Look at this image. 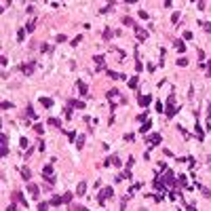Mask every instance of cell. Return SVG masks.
Here are the masks:
<instances>
[{
	"instance_id": "43",
	"label": "cell",
	"mask_w": 211,
	"mask_h": 211,
	"mask_svg": "<svg viewBox=\"0 0 211 211\" xmlns=\"http://www.w3.org/2000/svg\"><path fill=\"white\" fill-rule=\"evenodd\" d=\"M139 19H148V13H146V11H139Z\"/></svg>"
},
{
	"instance_id": "49",
	"label": "cell",
	"mask_w": 211,
	"mask_h": 211,
	"mask_svg": "<svg viewBox=\"0 0 211 211\" xmlns=\"http://www.w3.org/2000/svg\"><path fill=\"white\" fill-rule=\"evenodd\" d=\"M209 160H211V158H209Z\"/></svg>"
},
{
	"instance_id": "21",
	"label": "cell",
	"mask_w": 211,
	"mask_h": 211,
	"mask_svg": "<svg viewBox=\"0 0 211 211\" xmlns=\"http://www.w3.org/2000/svg\"><path fill=\"white\" fill-rule=\"evenodd\" d=\"M106 95H108V99H116V97H118V91H116V89H110Z\"/></svg>"
},
{
	"instance_id": "29",
	"label": "cell",
	"mask_w": 211,
	"mask_h": 211,
	"mask_svg": "<svg viewBox=\"0 0 211 211\" xmlns=\"http://www.w3.org/2000/svg\"><path fill=\"white\" fill-rule=\"evenodd\" d=\"M80 42H83V36H76V38H74V40H72V47H78V45H80Z\"/></svg>"
},
{
	"instance_id": "35",
	"label": "cell",
	"mask_w": 211,
	"mask_h": 211,
	"mask_svg": "<svg viewBox=\"0 0 211 211\" xmlns=\"http://www.w3.org/2000/svg\"><path fill=\"white\" fill-rule=\"evenodd\" d=\"M19 144H21V148H28V146H30V144H28V139H25V137H21V139H19Z\"/></svg>"
},
{
	"instance_id": "9",
	"label": "cell",
	"mask_w": 211,
	"mask_h": 211,
	"mask_svg": "<svg viewBox=\"0 0 211 211\" xmlns=\"http://www.w3.org/2000/svg\"><path fill=\"white\" fill-rule=\"evenodd\" d=\"M146 142H150L152 146H158V144H160V135H158V133H150L148 137H146Z\"/></svg>"
},
{
	"instance_id": "34",
	"label": "cell",
	"mask_w": 211,
	"mask_h": 211,
	"mask_svg": "<svg viewBox=\"0 0 211 211\" xmlns=\"http://www.w3.org/2000/svg\"><path fill=\"white\" fill-rule=\"evenodd\" d=\"M201 25H203L205 32H211V23H209V21H205V23H201Z\"/></svg>"
},
{
	"instance_id": "17",
	"label": "cell",
	"mask_w": 211,
	"mask_h": 211,
	"mask_svg": "<svg viewBox=\"0 0 211 211\" xmlns=\"http://www.w3.org/2000/svg\"><path fill=\"white\" fill-rule=\"evenodd\" d=\"M21 175H23V180H28V182H30V177H32V171L28 169V167H23V169H21Z\"/></svg>"
},
{
	"instance_id": "6",
	"label": "cell",
	"mask_w": 211,
	"mask_h": 211,
	"mask_svg": "<svg viewBox=\"0 0 211 211\" xmlns=\"http://www.w3.org/2000/svg\"><path fill=\"white\" fill-rule=\"evenodd\" d=\"M13 201L19 203V205H23V207H28V201L23 198V192H13Z\"/></svg>"
},
{
	"instance_id": "40",
	"label": "cell",
	"mask_w": 211,
	"mask_h": 211,
	"mask_svg": "<svg viewBox=\"0 0 211 211\" xmlns=\"http://www.w3.org/2000/svg\"><path fill=\"white\" fill-rule=\"evenodd\" d=\"M177 19H180V13H173L171 15V21H173V23H177Z\"/></svg>"
},
{
	"instance_id": "4",
	"label": "cell",
	"mask_w": 211,
	"mask_h": 211,
	"mask_svg": "<svg viewBox=\"0 0 211 211\" xmlns=\"http://www.w3.org/2000/svg\"><path fill=\"white\" fill-rule=\"evenodd\" d=\"M28 194H30V198H38L40 196V190H38V186L36 184H32V182H28Z\"/></svg>"
},
{
	"instance_id": "32",
	"label": "cell",
	"mask_w": 211,
	"mask_h": 211,
	"mask_svg": "<svg viewBox=\"0 0 211 211\" xmlns=\"http://www.w3.org/2000/svg\"><path fill=\"white\" fill-rule=\"evenodd\" d=\"M104 38H106V40H110V38H112V30H110V28L104 32Z\"/></svg>"
},
{
	"instance_id": "39",
	"label": "cell",
	"mask_w": 211,
	"mask_h": 211,
	"mask_svg": "<svg viewBox=\"0 0 211 211\" xmlns=\"http://www.w3.org/2000/svg\"><path fill=\"white\" fill-rule=\"evenodd\" d=\"M34 131L38 133V135H42V125H34Z\"/></svg>"
},
{
	"instance_id": "2",
	"label": "cell",
	"mask_w": 211,
	"mask_h": 211,
	"mask_svg": "<svg viewBox=\"0 0 211 211\" xmlns=\"http://www.w3.org/2000/svg\"><path fill=\"white\" fill-rule=\"evenodd\" d=\"M173 101H175V97H173V95H169V99H167V110H165V114L167 116H175V112H177V108L175 106H173Z\"/></svg>"
},
{
	"instance_id": "33",
	"label": "cell",
	"mask_w": 211,
	"mask_h": 211,
	"mask_svg": "<svg viewBox=\"0 0 211 211\" xmlns=\"http://www.w3.org/2000/svg\"><path fill=\"white\" fill-rule=\"evenodd\" d=\"M133 139H135L133 133H125V142H133Z\"/></svg>"
},
{
	"instance_id": "30",
	"label": "cell",
	"mask_w": 211,
	"mask_h": 211,
	"mask_svg": "<svg viewBox=\"0 0 211 211\" xmlns=\"http://www.w3.org/2000/svg\"><path fill=\"white\" fill-rule=\"evenodd\" d=\"M38 211H49V203H40L38 205Z\"/></svg>"
},
{
	"instance_id": "5",
	"label": "cell",
	"mask_w": 211,
	"mask_h": 211,
	"mask_svg": "<svg viewBox=\"0 0 211 211\" xmlns=\"http://www.w3.org/2000/svg\"><path fill=\"white\" fill-rule=\"evenodd\" d=\"M19 70L25 74V76H30V74L34 72V61H30V63H23V66H19Z\"/></svg>"
},
{
	"instance_id": "25",
	"label": "cell",
	"mask_w": 211,
	"mask_h": 211,
	"mask_svg": "<svg viewBox=\"0 0 211 211\" xmlns=\"http://www.w3.org/2000/svg\"><path fill=\"white\" fill-rule=\"evenodd\" d=\"M17 40H19V42H23V40H25V28L17 32Z\"/></svg>"
},
{
	"instance_id": "14",
	"label": "cell",
	"mask_w": 211,
	"mask_h": 211,
	"mask_svg": "<svg viewBox=\"0 0 211 211\" xmlns=\"http://www.w3.org/2000/svg\"><path fill=\"white\" fill-rule=\"evenodd\" d=\"M108 76L114 78V80H120V78H125V74H118V72H114V70H108Z\"/></svg>"
},
{
	"instance_id": "31",
	"label": "cell",
	"mask_w": 211,
	"mask_h": 211,
	"mask_svg": "<svg viewBox=\"0 0 211 211\" xmlns=\"http://www.w3.org/2000/svg\"><path fill=\"white\" fill-rule=\"evenodd\" d=\"M194 133H196V135H198V139H203V129H201V127H198V125H196V129H194Z\"/></svg>"
},
{
	"instance_id": "3",
	"label": "cell",
	"mask_w": 211,
	"mask_h": 211,
	"mask_svg": "<svg viewBox=\"0 0 211 211\" xmlns=\"http://www.w3.org/2000/svg\"><path fill=\"white\" fill-rule=\"evenodd\" d=\"M42 175H45V182L55 184V177H53V167H51V165H45V169H42Z\"/></svg>"
},
{
	"instance_id": "11",
	"label": "cell",
	"mask_w": 211,
	"mask_h": 211,
	"mask_svg": "<svg viewBox=\"0 0 211 211\" xmlns=\"http://www.w3.org/2000/svg\"><path fill=\"white\" fill-rule=\"evenodd\" d=\"M135 34H137V38H139V40H146V38H148V32H146V30H142L139 25L135 28Z\"/></svg>"
},
{
	"instance_id": "42",
	"label": "cell",
	"mask_w": 211,
	"mask_h": 211,
	"mask_svg": "<svg viewBox=\"0 0 211 211\" xmlns=\"http://www.w3.org/2000/svg\"><path fill=\"white\" fill-rule=\"evenodd\" d=\"M68 139H78V137H76V131H70V133H68Z\"/></svg>"
},
{
	"instance_id": "8",
	"label": "cell",
	"mask_w": 211,
	"mask_h": 211,
	"mask_svg": "<svg viewBox=\"0 0 211 211\" xmlns=\"http://www.w3.org/2000/svg\"><path fill=\"white\" fill-rule=\"evenodd\" d=\"M95 68L99 70V72H101V70H106V57L104 55H97L95 57Z\"/></svg>"
},
{
	"instance_id": "1",
	"label": "cell",
	"mask_w": 211,
	"mask_h": 211,
	"mask_svg": "<svg viewBox=\"0 0 211 211\" xmlns=\"http://www.w3.org/2000/svg\"><path fill=\"white\" fill-rule=\"evenodd\" d=\"M112 192H114L112 188H104V190L99 192V196H97V203H99V205H104V203H106V201H108L110 196H114Z\"/></svg>"
},
{
	"instance_id": "20",
	"label": "cell",
	"mask_w": 211,
	"mask_h": 211,
	"mask_svg": "<svg viewBox=\"0 0 211 211\" xmlns=\"http://www.w3.org/2000/svg\"><path fill=\"white\" fill-rule=\"evenodd\" d=\"M49 125H51V127H61V120H59V118H49Z\"/></svg>"
},
{
	"instance_id": "18",
	"label": "cell",
	"mask_w": 211,
	"mask_h": 211,
	"mask_svg": "<svg viewBox=\"0 0 211 211\" xmlns=\"http://www.w3.org/2000/svg\"><path fill=\"white\" fill-rule=\"evenodd\" d=\"M40 104L45 106V108H51L53 106V99H49V97H40Z\"/></svg>"
},
{
	"instance_id": "19",
	"label": "cell",
	"mask_w": 211,
	"mask_h": 211,
	"mask_svg": "<svg viewBox=\"0 0 211 211\" xmlns=\"http://www.w3.org/2000/svg\"><path fill=\"white\" fill-rule=\"evenodd\" d=\"M122 23H125V25H131V28L135 30V28H137V25H135V21L131 19V17H122Z\"/></svg>"
},
{
	"instance_id": "24",
	"label": "cell",
	"mask_w": 211,
	"mask_h": 211,
	"mask_svg": "<svg viewBox=\"0 0 211 211\" xmlns=\"http://www.w3.org/2000/svg\"><path fill=\"white\" fill-rule=\"evenodd\" d=\"M150 125H152L150 120H148V122H144V125L139 127V131H142V133H148V131H150Z\"/></svg>"
},
{
	"instance_id": "36",
	"label": "cell",
	"mask_w": 211,
	"mask_h": 211,
	"mask_svg": "<svg viewBox=\"0 0 211 211\" xmlns=\"http://www.w3.org/2000/svg\"><path fill=\"white\" fill-rule=\"evenodd\" d=\"M61 196H63V201H66V203H70V201H72V194H70V192H66V194H61Z\"/></svg>"
},
{
	"instance_id": "28",
	"label": "cell",
	"mask_w": 211,
	"mask_h": 211,
	"mask_svg": "<svg viewBox=\"0 0 211 211\" xmlns=\"http://www.w3.org/2000/svg\"><path fill=\"white\" fill-rule=\"evenodd\" d=\"M83 144H85V135H78V139H76V146H78V148H83Z\"/></svg>"
},
{
	"instance_id": "47",
	"label": "cell",
	"mask_w": 211,
	"mask_h": 211,
	"mask_svg": "<svg viewBox=\"0 0 211 211\" xmlns=\"http://www.w3.org/2000/svg\"><path fill=\"white\" fill-rule=\"evenodd\" d=\"M188 211H196V209H194V207H192V205H188Z\"/></svg>"
},
{
	"instance_id": "45",
	"label": "cell",
	"mask_w": 211,
	"mask_h": 211,
	"mask_svg": "<svg viewBox=\"0 0 211 211\" xmlns=\"http://www.w3.org/2000/svg\"><path fill=\"white\" fill-rule=\"evenodd\" d=\"M40 49H42V51H45V53H49V51H51V45H42Z\"/></svg>"
},
{
	"instance_id": "22",
	"label": "cell",
	"mask_w": 211,
	"mask_h": 211,
	"mask_svg": "<svg viewBox=\"0 0 211 211\" xmlns=\"http://www.w3.org/2000/svg\"><path fill=\"white\" fill-rule=\"evenodd\" d=\"M36 30V21L32 19V21H28V25H25V32H34Z\"/></svg>"
},
{
	"instance_id": "27",
	"label": "cell",
	"mask_w": 211,
	"mask_h": 211,
	"mask_svg": "<svg viewBox=\"0 0 211 211\" xmlns=\"http://www.w3.org/2000/svg\"><path fill=\"white\" fill-rule=\"evenodd\" d=\"M175 49H177V51H182V53H184V51H186V45H184V42L180 40V42H175Z\"/></svg>"
},
{
	"instance_id": "7",
	"label": "cell",
	"mask_w": 211,
	"mask_h": 211,
	"mask_svg": "<svg viewBox=\"0 0 211 211\" xmlns=\"http://www.w3.org/2000/svg\"><path fill=\"white\" fill-rule=\"evenodd\" d=\"M110 165L120 167V160H118V156H108V158L104 160V167H110Z\"/></svg>"
},
{
	"instance_id": "48",
	"label": "cell",
	"mask_w": 211,
	"mask_h": 211,
	"mask_svg": "<svg viewBox=\"0 0 211 211\" xmlns=\"http://www.w3.org/2000/svg\"><path fill=\"white\" fill-rule=\"evenodd\" d=\"M207 74H209V76H211V61H209V70H207Z\"/></svg>"
},
{
	"instance_id": "41",
	"label": "cell",
	"mask_w": 211,
	"mask_h": 211,
	"mask_svg": "<svg viewBox=\"0 0 211 211\" xmlns=\"http://www.w3.org/2000/svg\"><path fill=\"white\" fill-rule=\"evenodd\" d=\"M66 40H68L66 34H59V36H57V42H66Z\"/></svg>"
},
{
	"instance_id": "12",
	"label": "cell",
	"mask_w": 211,
	"mask_h": 211,
	"mask_svg": "<svg viewBox=\"0 0 211 211\" xmlns=\"http://www.w3.org/2000/svg\"><path fill=\"white\" fill-rule=\"evenodd\" d=\"M150 101H152V97L150 95H139V106H150Z\"/></svg>"
},
{
	"instance_id": "16",
	"label": "cell",
	"mask_w": 211,
	"mask_h": 211,
	"mask_svg": "<svg viewBox=\"0 0 211 211\" xmlns=\"http://www.w3.org/2000/svg\"><path fill=\"white\" fill-rule=\"evenodd\" d=\"M63 203H66V201H63V196H53L51 198V205H55V207H57V205H63Z\"/></svg>"
},
{
	"instance_id": "23",
	"label": "cell",
	"mask_w": 211,
	"mask_h": 211,
	"mask_svg": "<svg viewBox=\"0 0 211 211\" xmlns=\"http://www.w3.org/2000/svg\"><path fill=\"white\" fill-rule=\"evenodd\" d=\"M78 91H80V95H89V93H87V85L80 83V80H78Z\"/></svg>"
},
{
	"instance_id": "44",
	"label": "cell",
	"mask_w": 211,
	"mask_h": 211,
	"mask_svg": "<svg viewBox=\"0 0 211 211\" xmlns=\"http://www.w3.org/2000/svg\"><path fill=\"white\" fill-rule=\"evenodd\" d=\"M156 112H165V110H163V104H160V101H156Z\"/></svg>"
},
{
	"instance_id": "15",
	"label": "cell",
	"mask_w": 211,
	"mask_h": 211,
	"mask_svg": "<svg viewBox=\"0 0 211 211\" xmlns=\"http://www.w3.org/2000/svg\"><path fill=\"white\" fill-rule=\"evenodd\" d=\"M137 85H139V78H137V76H131V78H129V89H137Z\"/></svg>"
},
{
	"instance_id": "46",
	"label": "cell",
	"mask_w": 211,
	"mask_h": 211,
	"mask_svg": "<svg viewBox=\"0 0 211 211\" xmlns=\"http://www.w3.org/2000/svg\"><path fill=\"white\" fill-rule=\"evenodd\" d=\"M7 211H17V207H15V203H13V205H9V207H7Z\"/></svg>"
},
{
	"instance_id": "37",
	"label": "cell",
	"mask_w": 211,
	"mask_h": 211,
	"mask_svg": "<svg viewBox=\"0 0 211 211\" xmlns=\"http://www.w3.org/2000/svg\"><path fill=\"white\" fill-rule=\"evenodd\" d=\"M9 108H13V104L11 101H2V110H9Z\"/></svg>"
},
{
	"instance_id": "38",
	"label": "cell",
	"mask_w": 211,
	"mask_h": 211,
	"mask_svg": "<svg viewBox=\"0 0 211 211\" xmlns=\"http://www.w3.org/2000/svg\"><path fill=\"white\" fill-rule=\"evenodd\" d=\"M186 63H188V59H184V57L177 59V66H186Z\"/></svg>"
},
{
	"instance_id": "10",
	"label": "cell",
	"mask_w": 211,
	"mask_h": 211,
	"mask_svg": "<svg viewBox=\"0 0 211 211\" xmlns=\"http://www.w3.org/2000/svg\"><path fill=\"white\" fill-rule=\"evenodd\" d=\"M68 106L70 108H78V110H85V101H80V99H68Z\"/></svg>"
},
{
	"instance_id": "26",
	"label": "cell",
	"mask_w": 211,
	"mask_h": 211,
	"mask_svg": "<svg viewBox=\"0 0 211 211\" xmlns=\"http://www.w3.org/2000/svg\"><path fill=\"white\" fill-rule=\"evenodd\" d=\"M177 186H186V175H177Z\"/></svg>"
},
{
	"instance_id": "13",
	"label": "cell",
	"mask_w": 211,
	"mask_h": 211,
	"mask_svg": "<svg viewBox=\"0 0 211 211\" xmlns=\"http://www.w3.org/2000/svg\"><path fill=\"white\" fill-rule=\"evenodd\" d=\"M85 192H87V184H85V182H80L78 186H76V194H78V196H83Z\"/></svg>"
}]
</instances>
